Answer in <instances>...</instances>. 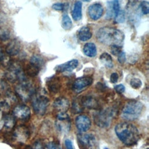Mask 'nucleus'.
I'll use <instances>...</instances> for the list:
<instances>
[{"instance_id":"f257e3e1","label":"nucleus","mask_w":149,"mask_h":149,"mask_svg":"<svg viewBox=\"0 0 149 149\" xmlns=\"http://www.w3.org/2000/svg\"><path fill=\"white\" fill-rule=\"evenodd\" d=\"M115 131L119 140L126 146L136 144L139 139V133L135 125L128 122H122L116 125Z\"/></svg>"},{"instance_id":"f03ea898","label":"nucleus","mask_w":149,"mask_h":149,"mask_svg":"<svg viewBox=\"0 0 149 149\" xmlns=\"http://www.w3.org/2000/svg\"><path fill=\"white\" fill-rule=\"evenodd\" d=\"M98 40L105 45H119L124 40V34L119 30L109 27L100 28L97 33Z\"/></svg>"},{"instance_id":"7ed1b4c3","label":"nucleus","mask_w":149,"mask_h":149,"mask_svg":"<svg viewBox=\"0 0 149 149\" xmlns=\"http://www.w3.org/2000/svg\"><path fill=\"white\" fill-rule=\"evenodd\" d=\"M143 108V104L139 101H129L123 107L121 112V116L126 120H135L140 116Z\"/></svg>"},{"instance_id":"20e7f679","label":"nucleus","mask_w":149,"mask_h":149,"mask_svg":"<svg viewBox=\"0 0 149 149\" xmlns=\"http://www.w3.org/2000/svg\"><path fill=\"white\" fill-rule=\"evenodd\" d=\"M116 112L117 110L113 107L100 110L94 115V122L100 127H107L110 125Z\"/></svg>"},{"instance_id":"39448f33","label":"nucleus","mask_w":149,"mask_h":149,"mask_svg":"<svg viewBox=\"0 0 149 149\" xmlns=\"http://www.w3.org/2000/svg\"><path fill=\"white\" fill-rule=\"evenodd\" d=\"M15 90L18 97L24 101H27L31 98L36 93L35 88L27 79L19 81V84L16 87Z\"/></svg>"},{"instance_id":"423d86ee","label":"nucleus","mask_w":149,"mask_h":149,"mask_svg":"<svg viewBox=\"0 0 149 149\" xmlns=\"http://www.w3.org/2000/svg\"><path fill=\"white\" fill-rule=\"evenodd\" d=\"M7 68L5 76L10 81H20L26 79L21 66L17 62H12Z\"/></svg>"},{"instance_id":"0eeeda50","label":"nucleus","mask_w":149,"mask_h":149,"mask_svg":"<svg viewBox=\"0 0 149 149\" xmlns=\"http://www.w3.org/2000/svg\"><path fill=\"white\" fill-rule=\"evenodd\" d=\"M32 105L35 113L38 115H43L49 104L48 98L43 95L35 93L32 97Z\"/></svg>"},{"instance_id":"6e6552de","label":"nucleus","mask_w":149,"mask_h":149,"mask_svg":"<svg viewBox=\"0 0 149 149\" xmlns=\"http://www.w3.org/2000/svg\"><path fill=\"white\" fill-rule=\"evenodd\" d=\"M55 126L60 132L67 133L70 128V119L66 112H59L55 120Z\"/></svg>"},{"instance_id":"1a4fd4ad","label":"nucleus","mask_w":149,"mask_h":149,"mask_svg":"<svg viewBox=\"0 0 149 149\" xmlns=\"http://www.w3.org/2000/svg\"><path fill=\"white\" fill-rule=\"evenodd\" d=\"M78 145L80 149H88L94 146L95 139L92 134H79L77 136Z\"/></svg>"},{"instance_id":"9d476101","label":"nucleus","mask_w":149,"mask_h":149,"mask_svg":"<svg viewBox=\"0 0 149 149\" xmlns=\"http://www.w3.org/2000/svg\"><path fill=\"white\" fill-rule=\"evenodd\" d=\"M13 113L15 118L26 120L30 116V109L25 105H19L14 108Z\"/></svg>"},{"instance_id":"9b49d317","label":"nucleus","mask_w":149,"mask_h":149,"mask_svg":"<svg viewBox=\"0 0 149 149\" xmlns=\"http://www.w3.org/2000/svg\"><path fill=\"white\" fill-rule=\"evenodd\" d=\"M75 123L77 129L81 132L87 131L91 126V120L86 115H79L76 117Z\"/></svg>"},{"instance_id":"f8f14e48","label":"nucleus","mask_w":149,"mask_h":149,"mask_svg":"<svg viewBox=\"0 0 149 149\" xmlns=\"http://www.w3.org/2000/svg\"><path fill=\"white\" fill-rule=\"evenodd\" d=\"M93 82V79L90 77L85 76L77 79L73 83V88L75 91H80L83 88L90 86Z\"/></svg>"},{"instance_id":"ddd939ff","label":"nucleus","mask_w":149,"mask_h":149,"mask_svg":"<svg viewBox=\"0 0 149 149\" xmlns=\"http://www.w3.org/2000/svg\"><path fill=\"white\" fill-rule=\"evenodd\" d=\"M103 8L100 3H94L90 5L88 8V13L90 17L96 20L99 19L102 15Z\"/></svg>"},{"instance_id":"4468645a","label":"nucleus","mask_w":149,"mask_h":149,"mask_svg":"<svg viewBox=\"0 0 149 149\" xmlns=\"http://www.w3.org/2000/svg\"><path fill=\"white\" fill-rule=\"evenodd\" d=\"M80 102L83 108H87L88 109H95L99 107V102L98 100L91 96H83L80 98Z\"/></svg>"},{"instance_id":"2eb2a0df","label":"nucleus","mask_w":149,"mask_h":149,"mask_svg":"<svg viewBox=\"0 0 149 149\" xmlns=\"http://www.w3.org/2000/svg\"><path fill=\"white\" fill-rule=\"evenodd\" d=\"M78 65V61L76 59H72L66 63L59 65L55 67V70L58 72H71L77 68Z\"/></svg>"},{"instance_id":"dca6fc26","label":"nucleus","mask_w":149,"mask_h":149,"mask_svg":"<svg viewBox=\"0 0 149 149\" xmlns=\"http://www.w3.org/2000/svg\"><path fill=\"white\" fill-rule=\"evenodd\" d=\"M54 107L59 112H65L69 108V102L65 97H58L54 102Z\"/></svg>"},{"instance_id":"f3484780","label":"nucleus","mask_w":149,"mask_h":149,"mask_svg":"<svg viewBox=\"0 0 149 149\" xmlns=\"http://www.w3.org/2000/svg\"><path fill=\"white\" fill-rule=\"evenodd\" d=\"M14 136L19 141L24 142L27 140L29 136V131L28 129L23 125L19 126L14 132Z\"/></svg>"},{"instance_id":"a211bd4d","label":"nucleus","mask_w":149,"mask_h":149,"mask_svg":"<svg viewBox=\"0 0 149 149\" xmlns=\"http://www.w3.org/2000/svg\"><path fill=\"white\" fill-rule=\"evenodd\" d=\"M21 49L20 42L16 39L10 41L6 48V52L9 56H14L19 54Z\"/></svg>"},{"instance_id":"6ab92c4d","label":"nucleus","mask_w":149,"mask_h":149,"mask_svg":"<svg viewBox=\"0 0 149 149\" xmlns=\"http://www.w3.org/2000/svg\"><path fill=\"white\" fill-rule=\"evenodd\" d=\"M82 3L80 1H77L74 4V6L72 12V16L73 19L76 20H79L81 18L82 13Z\"/></svg>"},{"instance_id":"aec40b11","label":"nucleus","mask_w":149,"mask_h":149,"mask_svg":"<svg viewBox=\"0 0 149 149\" xmlns=\"http://www.w3.org/2000/svg\"><path fill=\"white\" fill-rule=\"evenodd\" d=\"M77 36L80 40L82 41H85L91 38L92 36V34L90 31V29L88 27L84 26V27H82L79 30Z\"/></svg>"},{"instance_id":"412c9836","label":"nucleus","mask_w":149,"mask_h":149,"mask_svg":"<svg viewBox=\"0 0 149 149\" xmlns=\"http://www.w3.org/2000/svg\"><path fill=\"white\" fill-rule=\"evenodd\" d=\"M83 52L88 57L95 56L97 54V48L95 45L92 42L86 44L83 47Z\"/></svg>"},{"instance_id":"4be33fe9","label":"nucleus","mask_w":149,"mask_h":149,"mask_svg":"<svg viewBox=\"0 0 149 149\" xmlns=\"http://www.w3.org/2000/svg\"><path fill=\"white\" fill-rule=\"evenodd\" d=\"M4 127L8 130H11L16 124V118L13 115L6 114L3 118Z\"/></svg>"},{"instance_id":"5701e85b","label":"nucleus","mask_w":149,"mask_h":149,"mask_svg":"<svg viewBox=\"0 0 149 149\" xmlns=\"http://www.w3.org/2000/svg\"><path fill=\"white\" fill-rule=\"evenodd\" d=\"M48 87L51 92L54 93H57L60 88V83L58 79L56 78H52L48 83Z\"/></svg>"},{"instance_id":"b1692460","label":"nucleus","mask_w":149,"mask_h":149,"mask_svg":"<svg viewBox=\"0 0 149 149\" xmlns=\"http://www.w3.org/2000/svg\"><path fill=\"white\" fill-rule=\"evenodd\" d=\"M100 59L102 62V63L107 68H111L113 66L112 58L111 56L109 54H108V53L104 52V53L100 55Z\"/></svg>"},{"instance_id":"393cba45","label":"nucleus","mask_w":149,"mask_h":149,"mask_svg":"<svg viewBox=\"0 0 149 149\" xmlns=\"http://www.w3.org/2000/svg\"><path fill=\"white\" fill-rule=\"evenodd\" d=\"M61 26L62 28L65 30H69L72 28V22L70 17L67 14L63 15L61 21Z\"/></svg>"},{"instance_id":"a878e982","label":"nucleus","mask_w":149,"mask_h":149,"mask_svg":"<svg viewBox=\"0 0 149 149\" xmlns=\"http://www.w3.org/2000/svg\"><path fill=\"white\" fill-rule=\"evenodd\" d=\"M40 70V68H38V67L36 66L35 65H34L30 63V64L27 65V66H26V73H27V74L31 77L37 76L38 74V73H39Z\"/></svg>"},{"instance_id":"bb28decb","label":"nucleus","mask_w":149,"mask_h":149,"mask_svg":"<svg viewBox=\"0 0 149 149\" xmlns=\"http://www.w3.org/2000/svg\"><path fill=\"white\" fill-rule=\"evenodd\" d=\"M30 63L35 65L38 68L41 69L44 64V61L43 59L39 55H33L30 59Z\"/></svg>"},{"instance_id":"cd10ccee","label":"nucleus","mask_w":149,"mask_h":149,"mask_svg":"<svg viewBox=\"0 0 149 149\" xmlns=\"http://www.w3.org/2000/svg\"><path fill=\"white\" fill-rule=\"evenodd\" d=\"M12 61L10 59V56L8 54H5L1 52L0 55V63L4 67L8 68L11 63Z\"/></svg>"},{"instance_id":"c85d7f7f","label":"nucleus","mask_w":149,"mask_h":149,"mask_svg":"<svg viewBox=\"0 0 149 149\" xmlns=\"http://www.w3.org/2000/svg\"><path fill=\"white\" fill-rule=\"evenodd\" d=\"M10 93L9 86L4 80H0V96L7 95Z\"/></svg>"},{"instance_id":"c756f323","label":"nucleus","mask_w":149,"mask_h":149,"mask_svg":"<svg viewBox=\"0 0 149 149\" xmlns=\"http://www.w3.org/2000/svg\"><path fill=\"white\" fill-rule=\"evenodd\" d=\"M83 109V107L82 106V105L80 102V98L75 100L73 101V105H72V110H73V112H74V113L81 112Z\"/></svg>"},{"instance_id":"7c9ffc66","label":"nucleus","mask_w":149,"mask_h":149,"mask_svg":"<svg viewBox=\"0 0 149 149\" xmlns=\"http://www.w3.org/2000/svg\"><path fill=\"white\" fill-rule=\"evenodd\" d=\"M10 33L9 30L5 28H0V40L2 41H6L9 38Z\"/></svg>"},{"instance_id":"2f4dec72","label":"nucleus","mask_w":149,"mask_h":149,"mask_svg":"<svg viewBox=\"0 0 149 149\" xmlns=\"http://www.w3.org/2000/svg\"><path fill=\"white\" fill-rule=\"evenodd\" d=\"M46 149H62V147L58 141H52L47 144Z\"/></svg>"},{"instance_id":"473e14b6","label":"nucleus","mask_w":149,"mask_h":149,"mask_svg":"<svg viewBox=\"0 0 149 149\" xmlns=\"http://www.w3.org/2000/svg\"><path fill=\"white\" fill-rule=\"evenodd\" d=\"M130 84L133 88L135 89H138L141 86L142 82L141 80L139 78H133L131 80Z\"/></svg>"},{"instance_id":"72a5a7b5","label":"nucleus","mask_w":149,"mask_h":149,"mask_svg":"<svg viewBox=\"0 0 149 149\" xmlns=\"http://www.w3.org/2000/svg\"><path fill=\"white\" fill-rule=\"evenodd\" d=\"M108 7H107V14L105 18L107 19H109L113 16H114V13L112 6V1L108 2Z\"/></svg>"},{"instance_id":"f704fd0d","label":"nucleus","mask_w":149,"mask_h":149,"mask_svg":"<svg viewBox=\"0 0 149 149\" xmlns=\"http://www.w3.org/2000/svg\"><path fill=\"white\" fill-rule=\"evenodd\" d=\"M112 6L114 13V17H115L120 11V6L118 0H113L112 1Z\"/></svg>"},{"instance_id":"c9c22d12","label":"nucleus","mask_w":149,"mask_h":149,"mask_svg":"<svg viewBox=\"0 0 149 149\" xmlns=\"http://www.w3.org/2000/svg\"><path fill=\"white\" fill-rule=\"evenodd\" d=\"M140 8L143 14L147 15L149 13V3L147 1H142L140 3Z\"/></svg>"},{"instance_id":"e433bc0d","label":"nucleus","mask_w":149,"mask_h":149,"mask_svg":"<svg viewBox=\"0 0 149 149\" xmlns=\"http://www.w3.org/2000/svg\"><path fill=\"white\" fill-rule=\"evenodd\" d=\"M115 22L117 23H122L125 21V13L123 10L119 11L118 15L115 17Z\"/></svg>"},{"instance_id":"4c0bfd02","label":"nucleus","mask_w":149,"mask_h":149,"mask_svg":"<svg viewBox=\"0 0 149 149\" xmlns=\"http://www.w3.org/2000/svg\"><path fill=\"white\" fill-rule=\"evenodd\" d=\"M111 52L113 55H118L121 52V47L118 45H112Z\"/></svg>"},{"instance_id":"58836bf2","label":"nucleus","mask_w":149,"mask_h":149,"mask_svg":"<svg viewBox=\"0 0 149 149\" xmlns=\"http://www.w3.org/2000/svg\"><path fill=\"white\" fill-rule=\"evenodd\" d=\"M65 3H56L53 4L52 8L55 10H63L65 9Z\"/></svg>"},{"instance_id":"ea45409f","label":"nucleus","mask_w":149,"mask_h":149,"mask_svg":"<svg viewBox=\"0 0 149 149\" xmlns=\"http://www.w3.org/2000/svg\"><path fill=\"white\" fill-rule=\"evenodd\" d=\"M9 108H10V105L7 101H5L0 102V111L6 112L9 111Z\"/></svg>"},{"instance_id":"a19ab883","label":"nucleus","mask_w":149,"mask_h":149,"mask_svg":"<svg viewBox=\"0 0 149 149\" xmlns=\"http://www.w3.org/2000/svg\"><path fill=\"white\" fill-rule=\"evenodd\" d=\"M30 149H44V147L41 141L38 140L33 144Z\"/></svg>"},{"instance_id":"79ce46f5","label":"nucleus","mask_w":149,"mask_h":149,"mask_svg":"<svg viewBox=\"0 0 149 149\" xmlns=\"http://www.w3.org/2000/svg\"><path fill=\"white\" fill-rule=\"evenodd\" d=\"M118 60L120 64H123L126 61V54L124 52L121 51L118 55Z\"/></svg>"},{"instance_id":"37998d69","label":"nucleus","mask_w":149,"mask_h":149,"mask_svg":"<svg viewBox=\"0 0 149 149\" xmlns=\"http://www.w3.org/2000/svg\"><path fill=\"white\" fill-rule=\"evenodd\" d=\"M115 90L118 93H122L125 91V86L123 84H118L116 86H115Z\"/></svg>"},{"instance_id":"c03bdc74","label":"nucleus","mask_w":149,"mask_h":149,"mask_svg":"<svg viewBox=\"0 0 149 149\" xmlns=\"http://www.w3.org/2000/svg\"><path fill=\"white\" fill-rule=\"evenodd\" d=\"M118 78H119L118 74L116 73H112L111 74L110 81L112 83H116L118 81Z\"/></svg>"},{"instance_id":"a18cd8bd","label":"nucleus","mask_w":149,"mask_h":149,"mask_svg":"<svg viewBox=\"0 0 149 149\" xmlns=\"http://www.w3.org/2000/svg\"><path fill=\"white\" fill-rule=\"evenodd\" d=\"M65 144L66 149H74L73 144H72V142L71 140H70L69 139H66L65 141Z\"/></svg>"},{"instance_id":"49530a36","label":"nucleus","mask_w":149,"mask_h":149,"mask_svg":"<svg viewBox=\"0 0 149 149\" xmlns=\"http://www.w3.org/2000/svg\"><path fill=\"white\" fill-rule=\"evenodd\" d=\"M83 1H84V2H90V1H91V0H82Z\"/></svg>"},{"instance_id":"de8ad7c7","label":"nucleus","mask_w":149,"mask_h":149,"mask_svg":"<svg viewBox=\"0 0 149 149\" xmlns=\"http://www.w3.org/2000/svg\"><path fill=\"white\" fill-rule=\"evenodd\" d=\"M1 48H0V55H1Z\"/></svg>"},{"instance_id":"09e8293b","label":"nucleus","mask_w":149,"mask_h":149,"mask_svg":"<svg viewBox=\"0 0 149 149\" xmlns=\"http://www.w3.org/2000/svg\"><path fill=\"white\" fill-rule=\"evenodd\" d=\"M104 149H109V148H105Z\"/></svg>"}]
</instances>
